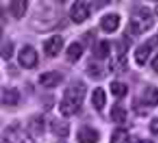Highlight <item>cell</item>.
I'll use <instances>...</instances> for the list:
<instances>
[{
	"mask_svg": "<svg viewBox=\"0 0 158 143\" xmlns=\"http://www.w3.org/2000/svg\"><path fill=\"white\" fill-rule=\"evenodd\" d=\"M84 97H86V85L83 82H74L70 87H67V90L64 91L61 104H60L61 114L65 117L76 114L78 109L81 107Z\"/></svg>",
	"mask_w": 158,
	"mask_h": 143,
	"instance_id": "6da1fadb",
	"label": "cell"
},
{
	"mask_svg": "<svg viewBox=\"0 0 158 143\" xmlns=\"http://www.w3.org/2000/svg\"><path fill=\"white\" fill-rule=\"evenodd\" d=\"M152 16H151V12L147 7H141L132 14L131 18V29L132 32L136 35H141L147 32L151 26H152Z\"/></svg>",
	"mask_w": 158,
	"mask_h": 143,
	"instance_id": "7a4b0ae2",
	"label": "cell"
},
{
	"mask_svg": "<svg viewBox=\"0 0 158 143\" xmlns=\"http://www.w3.org/2000/svg\"><path fill=\"white\" fill-rule=\"evenodd\" d=\"M89 16H90V10H89L87 3H84V2H74L73 3L70 18L74 23H83Z\"/></svg>",
	"mask_w": 158,
	"mask_h": 143,
	"instance_id": "3957f363",
	"label": "cell"
},
{
	"mask_svg": "<svg viewBox=\"0 0 158 143\" xmlns=\"http://www.w3.org/2000/svg\"><path fill=\"white\" fill-rule=\"evenodd\" d=\"M38 62V54L32 46H26L22 48V51L19 52V64L23 68H34Z\"/></svg>",
	"mask_w": 158,
	"mask_h": 143,
	"instance_id": "277c9868",
	"label": "cell"
},
{
	"mask_svg": "<svg viewBox=\"0 0 158 143\" xmlns=\"http://www.w3.org/2000/svg\"><path fill=\"white\" fill-rule=\"evenodd\" d=\"M100 139V134L90 126H81L77 132V140L80 143H97Z\"/></svg>",
	"mask_w": 158,
	"mask_h": 143,
	"instance_id": "5b68a950",
	"label": "cell"
},
{
	"mask_svg": "<svg viewBox=\"0 0 158 143\" xmlns=\"http://www.w3.org/2000/svg\"><path fill=\"white\" fill-rule=\"evenodd\" d=\"M62 45H64V41H62L61 36L60 35H54L44 43V51H45V54L48 57H55L62 49Z\"/></svg>",
	"mask_w": 158,
	"mask_h": 143,
	"instance_id": "8992f818",
	"label": "cell"
},
{
	"mask_svg": "<svg viewBox=\"0 0 158 143\" xmlns=\"http://www.w3.org/2000/svg\"><path fill=\"white\" fill-rule=\"evenodd\" d=\"M61 81H62V74L58 71H49V72H45V74L39 75V82L44 87H48V88L57 87Z\"/></svg>",
	"mask_w": 158,
	"mask_h": 143,
	"instance_id": "52a82bcc",
	"label": "cell"
},
{
	"mask_svg": "<svg viewBox=\"0 0 158 143\" xmlns=\"http://www.w3.org/2000/svg\"><path fill=\"white\" fill-rule=\"evenodd\" d=\"M141 101H142L145 105L155 107V105L158 104V88L157 87H147L144 90V93H142Z\"/></svg>",
	"mask_w": 158,
	"mask_h": 143,
	"instance_id": "ba28073f",
	"label": "cell"
},
{
	"mask_svg": "<svg viewBox=\"0 0 158 143\" xmlns=\"http://www.w3.org/2000/svg\"><path fill=\"white\" fill-rule=\"evenodd\" d=\"M119 22H120V18L118 14H106V16L102 18L100 25L105 32H115L118 29V26H119Z\"/></svg>",
	"mask_w": 158,
	"mask_h": 143,
	"instance_id": "9c48e42d",
	"label": "cell"
},
{
	"mask_svg": "<svg viewBox=\"0 0 158 143\" xmlns=\"http://www.w3.org/2000/svg\"><path fill=\"white\" fill-rule=\"evenodd\" d=\"M19 97L20 94L16 88H3L2 91V103L5 105H16Z\"/></svg>",
	"mask_w": 158,
	"mask_h": 143,
	"instance_id": "30bf717a",
	"label": "cell"
},
{
	"mask_svg": "<svg viewBox=\"0 0 158 143\" xmlns=\"http://www.w3.org/2000/svg\"><path fill=\"white\" fill-rule=\"evenodd\" d=\"M10 12L13 14L16 19H20L22 16L25 14L26 9H28V2L26 0H13L10 2Z\"/></svg>",
	"mask_w": 158,
	"mask_h": 143,
	"instance_id": "8fae6325",
	"label": "cell"
},
{
	"mask_svg": "<svg viewBox=\"0 0 158 143\" xmlns=\"http://www.w3.org/2000/svg\"><path fill=\"white\" fill-rule=\"evenodd\" d=\"M91 103L94 105V109L100 111L103 107H105V103H106V94H105V90L97 87L96 90L93 91V95H91Z\"/></svg>",
	"mask_w": 158,
	"mask_h": 143,
	"instance_id": "7c38bea8",
	"label": "cell"
},
{
	"mask_svg": "<svg viewBox=\"0 0 158 143\" xmlns=\"http://www.w3.org/2000/svg\"><path fill=\"white\" fill-rule=\"evenodd\" d=\"M149 54H151V45L149 43H144V45H141V46L136 49V52H135V61L138 65H144L147 59H148Z\"/></svg>",
	"mask_w": 158,
	"mask_h": 143,
	"instance_id": "4fadbf2b",
	"label": "cell"
},
{
	"mask_svg": "<svg viewBox=\"0 0 158 143\" xmlns=\"http://www.w3.org/2000/svg\"><path fill=\"white\" fill-rule=\"evenodd\" d=\"M110 117H112V120H113L115 123L122 124L125 120H126V110H125L119 103H116V104L112 107V110H110Z\"/></svg>",
	"mask_w": 158,
	"mask_h": 143,
	"instance_id": "5bb4252c",
	"label": "cell"
},
{
	"mask_svg": "<svg viewBox=\"0 0 158 143\" xmlns=\"http://www.w3.org/2000/svg\"><path fill=\"white\" fill-rule=\"evenodd\" d=\"M81 55H83V46L80 45V43L74 42V43H71V45L68 46V49H67V58L71 62H77L80 58H81Z\"/></svg>",
	"mask_w": 158,
	"mask_h": 143,
	"instance_id": "9a60e30c",
	"label": "cell"
},
{
	"mask_svg": "<svg viewBox=\"0 0 158 143\" xmlns=\"http://www.w3.org/2000/svg\"><path fill=\"white\" fill-rule=\"evenodd\" d=\"M52 133L60 136V137H65L70 133V127L65 121L62 120H54L52 121Z\"/></svg>",
	"mask_w": 158,
	"mask_h": 143,
	"instance_id": "2e32d148",
	"label": "cell"
},
{
	"mask_svg": "<svg viewBox=\"0 0 158 143\" xmlns=\"http://www.w3.org/2000/svg\"><path fill=\"white\" fill-rule=\"evenodd\" d=\"M131 137L129 133L125 129H116L113 133H112V139H110V143H129Z\"/></svg>",
	"mask_w": 158,
	"mask_h": 143,
	"instance_id": "e0dca14e",
	"label": "cell"
},
{
	"mask_svg": "<svg viewBox=\"0 0 158 143\" xmlns=\"http://www.w3.org/2000/svg\"><path fill=\"white\" fill-rule=\"evenodd\" d=\"M109 54H110V43L107 42V41H102L96 46L94 55H96L99 59H105V58L109 57Z\"/></svg>",
	"mask_w": 158,
	"mask_h": 143,
	"instance_id": "ac0fdd59",
	"label": "cell"
},
{
	"mask_svg": "<svg viewBox=\"0 0 158 143\" xmlns=\"http://www.w3.org/2000/svg\"><path fill=\"white\" fill-rule=\"evenodd\" d=\"M110 90H112V94L115 95V97H118V98H122V97H125L126 95V93H128V87L125 85L123 82H112L110 84Z\"/></svg>",
	"mask_w": 158,
	"mask_h": 143,
	"instance_id": "d6986e66",
	"label": "cell"
},
{
	"mask_svg": "<svg viewBox=\"0 0 158 143\" xmlns=\"http://www.w3.org/2000/svg\"><path fill=\"white\" fill-rule=\"evenodd\" d=\"M125 67H126V57H123V55H118V57L115 58V59H112V62H110V70L112 71H123Z\"/></svg>",
	"mask_w": 158,
	"mask_h": 143,
	"instance_id": "ffe728a7",
	"label": "cell"
},
{
	"mask_svg": "<svg viewBox=\"0 0 158 143\" xmlns=\"http://www.w3.org/2000/svg\"><path fill=\"white\" fill-rule=\"evenodd\" d=\"M12 54H13V45L10 42H5L2 45V57H3V59H9L12 57Z\"/></svg>",
	"mask_w": 158,
	"mask_h": 143,
	"instance_id": "44dd1931",
	"label": "cell"
},
{
	"mask_svg": "<svg viewBox=\"0 0 158 143\" xmlns=\"http://www.w3.org/2000/svg\"><path fill=\"white\" fill-rule=\"evenodd\" d=\"M16 137V140H15V143H34L31 139L28 137V136H15Z\"/></svg>",
	"mask_w": 158,
	"mask_h": 143,
	"instance_id": "7402d4cb",
	"label": "cell"
},
{
	"mask_svg": "<svg viewBox=\"0 0 158 143\" xmlns=\"http://www.w3.org/2000/svg\"><path fill=\"white\" fill-rule=\"evenodd\" d=\"M149 129H151V132H152L154 134H158V119H154L152 121H151Z\"/></svg>",
	"mask_w": 158,
	"mask_h": 143,
	"instance_id": "603a6c76",
	"label": "cell"
},
{
	"mask_svg": "<svg viewBox=\"0 0 158 143\" xmlns=\"http://www.w3.org/2000/svg\"><path fill=\"white\" fill-rule=\"evenodd\" d=\"M151 67H152V70L158 74V55L152 59V62H151Z\"/></svg>",
	"mask_w": 158,
	"mask_h": 143,
	"instance_id": "cb8c5ba5",
	"label": "cell"
},
{
	"mask_svg": "<svg viewBox=\"0 0 158 143\" xmlns=\"http://www.w3.org/2000/svg\"><path fill=\"white\" fill-rule=\"evenodd\" d=\"M138 143H152L151 140H147V139H144V140H139Z\"/></svg>",
	"mask_w": 158,
	"mask_h": 143,
	"instance_id": "d4e9b609",
	"label": "cell"
},
{
	"mask_svg": "<svg viewBox=\"0 0 158 143\" xmlns=\"http://www.w3.org/2000/svg\"><path fill=\"white\" fill-rule=\"evenodd\" d=\"M155 13H157V16H158V3L155 5Z\"/></svg>",
	"mask_w": 158,
	"mask_h": 143,
	"instance_id": "484cf974",
	"label": "cell"
},
{
	"mask_svg": "<svg viewBox=\"0 0 158 143\" xmlns=\"http://www.w3.org/2000/svg\"><path fill=\"white\" fill-rule=\"evenodd\" d=\"M2 143H7V142H6V139H3V140H2Z\"/></svg>",
	"mask_w": 158,
	"mask_h": 143,
	"instance_id": "4316f807",
	"label": "cell"
},
{
	"mask_svg": "<svg viewBox=\"0 0 158 143\" xmlns=\"http://www.w3.org/2000/svg\"><path fill=\"white\" fill-rule=\"evenodd\" d=\"M58 143H64V142H58Z\"/></svg>",
	"mask_w": 158,
	"mask_h": 143,
	"instance_id": "83f0119b",
	"label": "cell"
}]
</instances>
